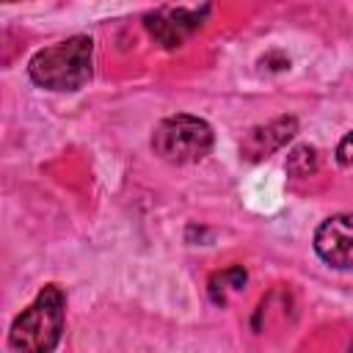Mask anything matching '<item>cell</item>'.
<instances>
[{"instance_id":"obj_5","label":"cell","mask_w":353,"mask_h":353,"mask_svg":"<svg viewBox=\"0 0 353 353\" xmlns=\"http://www.w3.org/2000/svg\"><path fill=\"white\" fill-rule=\"evenodd\" d=\"M314 251L331 268L339 270L353 268V215L345 212L323 221L320 229L314 232Z\"/></svg>"},{"instance_id":"obj_1","label":"cell","mask_w":353,"mask_h":353,"mask_svg":"<svg viewBox=\"0 0 353 353\" xmlns=\"http://www.w3.org/2000/svg\"><path fill=\"white\" fill-rule=\"evenodd\" d=\"M91 58L94 41L88 36H72L61 44L39 50L28 63V74L41 88L77 91L91 80Z\"/></svg>"},{"instance_id":"obj_10","label":"cell","mask_w":353,"mask_h":353,"mask_svg":"<svg viewBox=\"0 0 353 353\" xmlns=\"http://www.w3.org/2000/svg\"><path fill=\"white\" fill-rule=\"evenodd\" d=\"M6 3H17V0H6Z\"/></svg>"},{"instance_id":"obj_8","label":"cell","mask_w":353,"mask_h":353,"mask_svg":"<svg viewBox=\"0 0 353 353\" xmlns=\"http://www.w3.org/2000/svg\"><path fill=\"white\" fill-rule=\"evenodd\" d=\"M245 284V270L243 268H229L223 273H215L210 279V295L215 303H223L226 301V292L229 290H243Z\"/></svg>"},{"instance_id":"obj_7","label":"cell","mask_w":353,"mask_h":353,"mask_svg":"<svg viewBox=\"0 0 353 353\" xmlns=\"http://www.w3.org/2000/svg\"><path fill=\"white\" fill-rule=\"evenodd\" d=\"M317 165H320L317 149L309 143H301V146L290 149V154H287V174L290 176H309L317 171Z\"/></svg>"},{"instance_id":"obj_4","label":"cell","mask_w":353,"mask_h":353,"mask_svg":"<svg viewBox=\"0 0 353 353\" xmlns=\"http://www.w3.org/2000/svg\"><path fill=\"white\" fill-rule=\"evenodd\" d=\"M201 19L204 14L199 11H190V8H174V6H163V8H154L143 17V25L149 30V36L171 50V47H179L182 41H188L199 28H201Z\"/></svg>"},{"instance_id":"obj_6","label":"cell","mask_w":353,"mask_h":353,"mask_svg":"<svg viewBox=\"0 0 353 353\" xmlns=\"http://www.w3.org/2000/svg\"><path fill=\"white\" fill-rule=\"evenodd\" d=\"M298 132L295 116H279L265 127H254L243 141V157L245 160H262L281 149L292 135Z\"/></svg>"},{"instance_id":"obj_9","label":"cell","mask_w":353,"mask_h":353,"mask_svg":"<svg viewBox=\"0 0 353 353\" xmlns=\"http://www.w3.org/2000/svg\"><path fill=\"white\" fill-rule=\"evenodd\" d=\"M336 160H339V165H353V132H347L342 141H339V146H336Z\"/></svg>"},{"instance_id":"obj_3","label":"cell","mask_w":353,"mask_h":353,"mask_svg":"<svg viewBox=\"0 0 353 353\" xmlns=\"http://www.w3.org/2000/svg\"><path fill=\"white\" fill-rule=\"evenodd\" d=\"M152 149L157 157L174 165L196 163L212 149V127L190 113H176L163 119L152 132Z\"/></svg>"},{"instance_id":"obj_2","label":"cell","mask_w":353,"mask_h":353,"mask_svg":"<svg viewBox=\"0 0 353 353\" xmlns=\"http://www.w3.org/2000/svg\"><path fill=\"white\" fill-rule=\"evenodd\" d=\"M63 309L66 298L58 284H47L36 301L14 317L8 331V345L25 353H47L61 342L63 334Z\"/></svg>"}]
</instances>
